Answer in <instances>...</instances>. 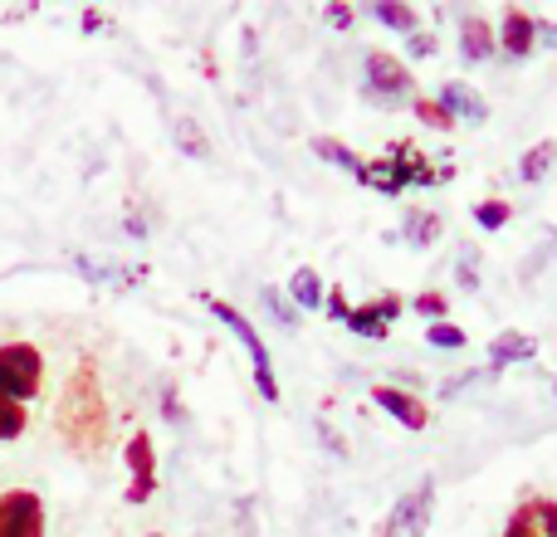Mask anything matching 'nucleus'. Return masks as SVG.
I'll return each mask as SVG.
<instances>
[{
  "label": "nucleus",
  "instance_id": "obj_1",
  "mask_svg": "<svg viewBox=\"0 0 557 537\" xmlns=\"http://www.w3.org/2000/svg\"><path fill=\"white\" fill-rule=\"evenodd\" d=\"M59 435L74 454H98L108 440V401H103V382H98V362L84 357V362L69 372L64 396H59Z\"/></svg>",
  "mask_w": 557,
  "mask_h": 537
},
{
  "label": "nucleus",
  "instance_id": "obj_2",
  "mask_svg": "<svg viewBox=\"0 0 557 537\" xmlns=\"http://www.w3.org/2000/svg\"><path fill=\"white\" fill-rule=\"evenodd\" d=\"M45 386V357L35 342H5L0 347V396L5 401H35Z\"/></svg>",
  "mask_w": 557,
  "mask_h": 537
},
{
  "label": "nucleus",
  "instance_id": "obj_3",
  "mask_svg": "<svg viewBox=\"0 0 557 537\" xmlns=\"http://www.w3.org/2000/svg\"><path fill=\"white\" fill-rule=\"evenodd\" d=\"M211 303V313H215V323H225L235 337H240V347L250 352V362H255V386H260V396L264 401H278V376H274V366H270V347H264V337L255 333V323L240 313L235 303H225V298H206Z\"/></svg>",
  "mask_w": 557,
  "mask_h": 537
},
{
  "label": "nucleus",
  "instance_id": "obj_4",
  "mask_svg": "<svg viewBox=\"0 0 557 537\" xmlns=\"http://www.w3.org/2000/svg\"><path fill=\"white\" fill-rule=\"evenodd\" d=\"M123 460H127V489H123V499L137 509V503H147L157 494V450H152V435H147V430L127 435Z\"/></svg>",
  "mask_w": 557,
  "mask_h": 537
},
{
  "label": "nucleus",
  "instance_id": "obj_5",
  "mask_svg": "<svg viewBox=\"0 0 557 537\" xmlns=\"http://www.w3.org/2000/svg\"><path fill=\"white\" fill-rule=\"evenodd\" d=\"M431 513H435V484L421 479L411 494H401L392 509V519H386L382 537H425L431 528Z\"/></svg>",
  "mask_w": 557,
  "mask_h": 537
},
{
  "label": "nucleus",
  "instance_id": "obj_6",
  "mask_svg": "<svg viewBox=\"0 0 557 537\" xmlns=\"http://www.w3.org/2000/svg\"><path fill=\"white\" fill-rule=\"evenodd\" d=\"M0 537H45V503L29 489L0 494Z\"/></svg>",
  "mask_w": 557,
  "mask_h": 537
},
{
  "label": "nucleus",
  "instance_id": "obj_7",
  "mask_svg": "<svg viewBox=\"0 0 557 537\" xmlns=\"http://www.w3.org/2000/svg\"><path fill=\"white\" fill-rule=\"evenodd\" d=\"M411 88H416L411 68H406L396 54H386V49H372V54H367V93L401 98V93H411Z\"/></svg>",
  "mask_w": 557,
  "mask_h": 537
},
{
  "label": "nucleus",
  "instance_id": "obj_8",
  "mask_svg": "<svg viewBox=\"0 0 557 537\" xmlns=\"http://www.w3.org/2000/svg\"><path fill=\"white\" fill-rule=\"evenodd\" d=\"M494 39H499V45L509 49L513 59H529L533 49H539V20H533L529 10L509 5V10L499 15V29H494Z\"/></svg>",
  "mask_w": 557,
  "mask_h": 537
},
{
  "label": "nucleus",
  "instance_id": "obj_9",
  "mask_svg": "<svg viewBox=\"0 0 557 537\" xmlns=\"http://www.w3.org/2000/svg\"><path fill=\"white\" fill-rule=\"evenodd\" d=\"M435 103H441L455 123H470V127L490 123V103H484V98L474 93L465 78H445V88H441V98H435Z\"/></svg>",
  "mask_w": 557,
  "mask_h": 537
},
{
  "label": "nucleus",
  "instance_id": "obj_10",
  "mask_svg": "<svg viewBox=\"0 0 557 537\" xmlns=\"http://www.w3.org/2000/svg\"><path fill=\"white\" fill-rule=\"evenodd\" d=\"M504 537H557V503L553 499H529L523 509H513Z\"/></svg>",
  "mask_w": 557,
  "mask_h": 537
},
{
  "label": "nucleus",
  "instance_id": "obj_11",
  "mask_svg": "<svg viewBox=\"0 0 557 537\" xmlns=\"http://www.w3.org/2000/svg\"><path fill=\"white\" fill-rule=\"evenodd\" d=\"M372 401L382 405L392 421H401L406 430H425V425H431V411H425L411 391H396V386H372Z\"/></svg>",
  "mask_w": 557,
  "mask_h": 537
},
{
  "label": "nucleus",
  "instance_id": "obj_12",
  "mask_svg": "<svg viewBox=\"0 0 557 537\" xmlns=\"http://www.w3.org/2000/svg\"><path fill=\"white\" fill-rule=\"evenodd\" d=\"M396 313H401V298L386 294L367 308H352V313H347V327H352L357 337H386V323H392Z\"/></svg>",
  "mask_w": 557,
  "mask_h": 537
},
{
  "label": "nucleus",
  "instance_id": "obj_13",
  "mask_svg": "<svg viewBox=\"0 0 557 537\" xmlns=\"http://www.w3.org/2000/svg\"><path fill=\"white\" fill-rule=\"evenodd\" d=\"M494 49H499V39H494L490 20H484V15H465L460 20V54L470 59V64H484V59H494Z\"/></svg>",
  "mask_w": 557,
  "mask_h": 537
},
{
  "label": "nucleus",
  "instance_id": "obj_14",
  "mask_svg": "<svg viewBox=\"0 0 557 537\" xmlns=\"http://www.w3.org/2000/svg\"><path fill=\"white\" fill-rule=\"evenodd\" d=\"M533 352H539V342H533L529 333H499V337L490 342V376L499 372V366L533 362Z\"/></svg>",
  "mask_w": 557,
  "mask_h": 537
},
{
  "label": "nucleus",
  "instance_id": "obj_15",
  "mask_svg": "<svg viewBox=\"0 0 557 537\" xmlns=\"http://www.w3.org/2000/svg\"><path fill=\"white\" fill-rule=\"evenodd\" d=\"M172 142H176V152L191 157V162H211V137L201 133L196 117H186V113L172 117Z\"/></svg>",
  "mask_w": 557,
  "mask_h": 537
},
{
  "label": "nucleus",
  "instance_id": "obj_16",
  "mask_svg": "<svg viewBox=\"0 0 557 537\" xmlns=\"http://www.w3.org/2000/svg\"><path fill=\"white\" fill-rule=\"evenodd\" d=\"M553 166H557V142H533L529 152H523V162H519V176L533 186V182H543Z\"/></svg>",
  "mask_w": 557,
  "mask_h": 537
},
{
  "label": "nucleus",
  "instance_id": "obj_17",
  "mask_svg": "<svg viewBox=\"0 0 557 537\" xmlns=\"http://www.w3.org/2000/svg\"><path fill=\"white\" fill-rule=\"evenodd\" d=\"M406 240H411L416 250H431V245L441 240V215L435 211H411L406 215Z\"/></svg>",
  "mask_w": 557,
  "mask_h": 537
},
{
  "label": "nucleus",
  "instance_id": "obj_18",
  "mask_svg": "<svg viewBox=\"0 0 557 537\" xmlns=\"http://www.w3.org/2000/svg\"><path fill=\"white\" fill-rule=\"evenodd\" d=\"M288 303L294 308H318L323 303V284H318L313 268H294V278H288Z\"/></svg>",
  "mask_w": 557,
  "mask_h": 537
},
{
  "label": "nucleus",
  "instance_id": "obj_19",
  "mask_svg": "<svg viewBox=\"0 0 557 537\" xmlns=\"http://www.w3.org/2000/svg\"><path fill=\"white\" fill-rule=\"evenodd\" d=\"M372 20H382V25L401 29V35H416V29H421L416 10H411V5H401V0H376V5H372Z\"/></svg>",
  "mask_w": 557,
  "mask_h": 537
},
{
  "label": "nucleus",
  "instance_id": "obj_20",
  "mask_svg": "<svg viewBox=\"0 0 557 537\" xmlns=\"http://www.w3.org/2000/svg\"><path fill=\"white\" fill-rule=\"evenodd\" d=\"M313 152L323 157V162H333V166H343V172H362V157L352 152V147H343V142H333V137H313Z\"/></svg>",
  "mask_w": 557,
  "mask_h": 537
},
{
  "label": "nucleus",
  "instance_id": "obj_21",
  "mask_svg": "<svg viewBox=\"0 0 557 537\" xmlns=\"http://www.w3.org/2000/svg\"><path fill=\"white\" fill-rule=\"evenodd\" d=\"M25 430H29L25 405H20V401H5V396H0V440H20Z\"/></svg>",
  "mask_w": 557,
  "mask_h": 537
},
{
  "label": "nucleus",
  "instance_id": "obj_22",
  "mask_svg": "<svg viewBox=\"0 0 557 537\" xmlns=\"http://www.w3.org/2000/svg\"><path fill=\"white\" fill-rule=\"evenodd\" d=\"M411 113L421 117L425 127H435V133H450V127H455V117L445 113V108L435 103V98H411Z\"/></svg>",
  "mask_w": 557,
  "mask_h": 537
},
{
  "label": "nucleus",
  "instance_id": "obj_23",
  "mask_svg": "<svg viewBox=\"0 0 557 537\" xmlns=\"http://www.w3.org/2000/svg\"><path fill=\"white\" fill-rule=\"evenodd\" d=\"M260 298H264V308H270V317L278 327H298V313H294V303H288L278 288H260Z\"/></svg>",
  "mask_w": 557,
  "mask_h": 537
},
{
  "label": "nucleus",
  "instance_id": "obj_24",
  "mask_svg": "<svg viewBox=\"0 0 557 537\" xmlns=\"http://www.w3.org/2000/svg\"><path fill=\"white\" fill-rule=\"evenodd\" d=\"M474 225H480V230H504V225H509V205L504 201H480L474 205Z\"/></svg>",
  "mask_w": 557,
  "mask_h": 537
},
{
  "label": "nucleus",
  "instance_id": "obj_25",
  "mask_svg": "<svg viewBox=\"0 0 557 537\" xmlns=\"http://www.w3.org/2000/svg\"><path fill=\"white\" fill-rule=\"evenodd\" d=\"M425 342H431V347H450V352H460V347H465V333H460V327H455V323H431V327H425Z\"/></svg>",
  "mask_w": 557,
  "mask_h": 537
},
{
  "label": "nucleus",
  "instance_id": "obj_26",
  "mask_svg": "<svg viewBox=\"0 0 557 537\" xmlns=\"http://www.w3.org/2000/svg\"><path fill=\"white\" fill-rule=\"evenodd\" d=\"M411 308H416V313H425L431 323H445V298L441 294H416Z\"/></svg>",
  "mask_w": 557,
  "mask_h": 537
},
{
  "label": "nucleus",
  "instance_id": "obj_27",
  "mask_svg": "<svg viewBox=\"0 0 557 537\" xmlns=\"http://www.w3.org/2000/svg\"><path fill=\"white\" fill-rule=\"evenodd\" d=\"M460 288H480V254L470 245L460 250Z\"/></svg>",
  "mask_w": 557,
  "mask_h": 537
},
{
  "label": "nucleus",
  "instance_id": "obj_28",
  "mask_svg": "<svg viewBox=\"0 0 557 537\" xmlns=\"http://www.w3.org/2000/svg\"><path fill=\"white\" fill-rule=\"evenodd\" d=\"M323 303H327V313H333L337 323H347V313H352V308H347V298H343V288H333V294H323Z\"/></svg>",
  "mask_w": 557,
  "mask_h": 537
},
{
  "label": "nucleus",
  "instance_id": "obj_29",
  "mask_svg": "<svg viewBox=\"0 0 557 537\" xmlns=\"http://www.w3.org/2000/svg\"><path fill=\"white\" fill-rule=\"evenodd\" d=\"M323 15H327V25H333V29H347V25H352V5H327Z\"/></svg>",
  "mask_w": 557,
  "mask_h": 537
},
{
  "label": "nucleus",
  "instance_id": "obj_30",
  "mask_svg": "<svg viewBox=\"0 0 557 537\" xmlns=\"http://www.w3.org/2000/svg\"><path fill=\"white\" fill-rule=\"evenodd\" d=\"M411 54H435V35H425V29H416V35H411Z\"/></svg>",
  "mask_w": 557,
  "mask_h": 537
},
{
  "label": "nucleus",
  "instance_id": "obj_31",
  "mask_svg": "<svg viewBox=\"0 0 557 537\" xmlns=\"http://www.w3.org/2000/svg\"><path fill=\"white\" fill-rule=\"evenodd\" d=\"M318 440H323V445H327V450H333V454H347V445L337 440V435L327 430V425H318Z\"/></svg>",
  "mask_w": 557,
  "mask_h": 537
},
{
  "label": "nucleus",
  "instance_id": "obj_32",
  "mask_svg": "<svg viewBox=\"0 0 557 537\" xmlns=\"http://www.w3.org/2000/svg\"><path fill=\"white\" fill-rule=\"evenodd\" d=\"M539 45L557 49V25H553V20H539Z\"/></svg>",
  "mask_w": 557,
  "mask_h": 537
},
{
  "label": "nucleus",
  "instance_id": "obj_33",
  "mask_svg": "<svg viewBox=\"0 0 557 537\" xmlns=\"http://www.w3.org/2000/svg\"><path fill=\"white\" fill-rule=\"evenodd\" d=\"M103 25H108V20L98 15V10H84V29H88V35H94V29H103Z\"/></svg>",
  "mask_w": 557,
  "mask_h": 537
},
{
  "label": "nucleus",
  "instance_id": "obj_34",
  "mask_svg": "<svg viewBox=\"0 0 557 537\" xmlns=\"http://www.w3.org/2000/svg\"><path fill=\"white\" fill-rule=\"evenodd\" d=\"M147 537H162V533H147Z\"/></svg>",
  "mask_w": 557,
  "mask_h": 537
},
{
  "label": "nucleus",
  "instance_id": "obj_35",
  "mask_svg": "<svg viewBox=\"0 0 557 537\" xmlns=\"http://www.w3.org/2000/svg\"><path fill=\"white\" fill-rule=\"evenodd\" d=\"M553 391H557V382H553Z\"/></svg>",
  "mask_w": 557,
  "mask_h": 537
}]
</instances>
